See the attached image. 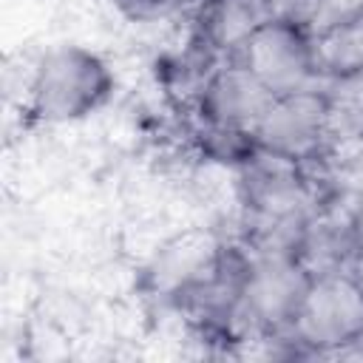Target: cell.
Masks as SVG:
<instances>
[{
	"label": "cell",
	"mask_w": 363,
	"mask_h": 363,
	"mask_svg": "<svg viewBox=\"0 0 363 363\" xmlns=\"http://www.w3.org/2000/svg\"><path fill=\"white\" fill-rule=\"evenodd\" d=\"M116 88L111 65L85 45H57L40 57L28 85V113L43 125H68L102 111Z\"/></svg>",
	"instance_id": "6da1fadb"
},
{
	"label": "cell",
	"mask_w": 363,
	"mask_h": 363,
	"mask_svg": "<svg viewBox=\"0 0 363 363\" xmlns=\"http://www.w3.org/2000/svg\"><path fill=\"white\" fill-rule=\"evenodd\" d=\"M298 357H335L363 340V272L312 275L303 306L286 332Z\"/></svg>",
	"instance_id": "7a4b0ae2"
},
{
	"label": "cell",
	"mask_w": 363,
	"mask_h": 363,
	"mask_svg": "<svg viewBox=\"0 0 363 363\" xmlns=\"http://www.w3.org/2000/svg\"><path fill=\"white\" fill-rule=\"evenodd\" d=\"M309 284L312 272L295 255H250L241 289L244 343L286 335L303 306Z\"/></svg>",
	"instance_id": "3957f363"
},
{
	"label": "cell",
	"mask_w": 363,
	"mask_h": 363,
	"mask_svg": "<svg viewBox=\"0 0 363 363\" xmlns=\"http://www.w3.org/2000/svg\"><path fill=\"white\" fill-rule=\"evenodd\" d=\"M255 142L261 150L298 164L326 162L332 156L326 85L275 96L255 128Z\"/></svg>",
	"instance_id": "277c9868"
},
{
	"label": "cell",
	"mask_w": 363,
	"mask_h": 363,
	"mask_svg": "<svg viewBox=\"0 0 363 363\" xmlns=\"http://www.w3.org/2000/svg\"><path fill=\"white\" fill-rule=\"evenodd\" d=\"M272 96L323 85L315 60V37L298 23L269 20L233 57Z\"/></svg>",
	"instance_id": "5b68a950"
},
{
	"label": "cell",
	"mask_w": 363,
	"mask_h": 363,
	"mask_svg": "<svg viewBox=\"0 0 363 363\" xmlns=\"http://www.w3.org/2000/svg\"><path fill=\"white\" fill-rule=\"evenodd\" d=\"M298 258L312 275L360 269L363 213L354 204L343 201L337 193L326 196L306 218Z\"/></svg>",
	"instance_id": "8992f818"
},
{
	"label": "cell",
	"mask_w": 363,
	"mask_h": 363,
	"mask_svg": "<svg viewBox=\"0 0 363 363\" xmlns=\"http://www.w3.org/2000/svg\"><path fill=\"white\" fill-rule=\"evenodd\" d=\"M272 99L275 96L238 60H224L216 65V71L196 94L190 113L204 122L255 133Z\"/></svg>",
	"instance_id": "52a82bcc"
},
{
	"label": "cell",
	"mask_w": 363,
	"mask_h": 363,
	"mask_svg": "<svg viewBox=\"0 0 363 363\" xmlns=\"http://www.w3.org/2000/svg\"><path fill=\"white\" fill-rule=\"evenodd\" d=\"M193 14V40L218 60H233L241 45L272 20L267 0H201Z\"/></svg>",
	"instance_id": "ba28073f"
},
{
	"label": "cell",
	"mask_w": 363,
	"mask_h": 363,
	"mask_svg": "<svg viewBox=\"0 0 363 363\" xmlns=\"http://www.w3.org/2000/svg\"><path fill=\"white\" fill-rule=\"evenodd\" d=\"M218 247H221L218 241H213L210 235H199V233L182 235L173 244H167L156 255V264L150 269V278L159 295L173 301L190 281H196L204 272V267L213 261Z\"/></svg>",
	"instance_id": "9c48e42d"
},
{
	"label": "cell",
	"mask_w": 363,
	"mask_h": 363,
	"mask_svg": "<svg viewBox=\"0 0 363 363\" xmlns=\"http://www.w3.org/2000/svg\"><path fill=\"white\" fill-rule=\"evenodd\" d=\"M312 37H315L318 74L323 85L363 74V14Z\"/></svg>",
	"instance_id": "30bf717a"
},
{
	"label": "cell",
	"mask_w": 363,
	"mask_h": 363,
	"mask_svg": "<svg viewBox=\"0 0 363 363\" xmlns=\"http://www.w3.org/2000/svg\"><path fill=\"white\" fill-rule=\"evenodd\" d=\"M190 133H193V142L199 145V150H201L204 159L218 162V164H227V167H235V170L244 167L261 150L252 130L224 128V125L204 122V119H196V116H193Z\"/></svg>",
	"instance_id": "8fae6325"
},
{
	"label": "cell",
	"mask_w": 363,
	"mask_h": 363,
	"mask_svg": "<svg viewBox=\"0 0 363 363\" xmlns=\"http://www.w3.org/2000/svg\"><path fill=\"white\" fill-rule=\"evenodd\" d=\"M113 6L125 20L139 26H153V23H167L187 11H196L201 0H113Z\"/></svg>",
	"instance_id": "7c38bea8"
},
{
	"label": "cell",
	"mask_w": 363,
	"mask_h": 363,
	"mask_svg": "<svg viewBox=\"0 0 363 363\" xmlns=\"http://www.w3.org/2000/svg\"><path fill=\"white\" fill-rule=\"evenodd\" d=\"M357 14H363V0H315L309 31L320 34L326 28H335V26L357 17Z\"/></svg>",
	"instance_id": "4fadbf2b"
},
{
	"label": "cell",
	"mask_w": 363,
	"mask_h": 363,
	"mask_svg": "<svg viewBox=\"0 0 363 363\" xmlns=\"http://www.w3.org/2000/svg\"><path fill=\"white\" fill-rule=\"evenodd\" d=\"M272 20H284V23H298L303 28H309L312 23V11H315V0H267Z\"/></svg>",
	"instance_id": "5bb4252c"
}]
</instances>
